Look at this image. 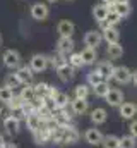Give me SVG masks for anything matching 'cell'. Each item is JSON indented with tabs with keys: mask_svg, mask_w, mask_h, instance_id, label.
<instances>
[{
	"mask_svg": "<svg viewBox=\"0 0 137 148\" xmlns=\"http://www.w3.org/2000/svg\"><path fill=\"white\" fill-rule=\"evenodd\" d=\"M2 60H3V66L7 69H19L21 64H22L21 53L17 50H5L3 55H2Z\"/></svg>",
	"mask_w": 137,
	"mask_h": 148,
	"instance_id": "cell-1",
	"label": "cell"
},
{
	"mask_svg": "<svg viewBox=\"0 0 137 148\" xmlns=\"http://www.w3.org/2000/svg\"><path fill=\"white\" fill-rule=\"evenodd\" d=\"M48 64H50V59L43 53H34L33 57L29 59V67L34 74L45 73L48 69Z\"/></svg>",
	"mask_w": 137,
	"mask_h": 148,
	"instance_id": "cell-2",
	"label": "cell"
},
{
	"mask_svg": "<svg viewBox=\"0 0 137 148\" xmlns=\"http://www.w3.org/2000/svg\"><path fill=\"white\" fill-rule=\"evenodd\" d=\"M111 79L118 84H129V83H132V71L125 66H117L113 69Z\"/></svg>",
	"mask_w": 137,
	"mask_h": 148,
	"instance_id": "cell-3",
	"label": "cell"
},
{
	"mask_svg": "<svg viewBox=\"0 0 137 148\" xmlns=\"http://www.w3.org/2000/svg\"><path fill=\"white\" fill-rule=\"evenodd\" d=\"M29 12H31V17L34 21H46L50 16V9L45 2H34Z\"/></svg>",
	"mask_w": 137,
	"mask_h": 148,
	"instance_id": "cell-4",
	"label": "cell"
},
{
	"mask_svg": "<svg viewBox=\"0 0 137 148\" xmlns=\"http://www.w3.org/2000/svg\"><path fill=\"white\" fill-rule=\"evenodd\" d=\"M103 138H104V134H103L98 127H89V129L84 131V140L91 147H100L103 143Z\"/></svg>",
	"mask_w": 137,
	"mask_h": 148,
	"instance_id": "cell-5",
	"label": "cell"
},
{
	"mask_svg": "<svg viewBox=\"0 0 137 148\" xmlns=\"http://www.w3.org/2000/svg\"><path fill=\"white\" fill-rule=\"evenodd\" d=\"M82 41H84L86 47H89V48H96V50H98V47L101 45V41H103L101 31H96V29L86 31V35H84V38H82Z\"/></svg>",
	"mask_w": 137,
	"mask_h": 148,
	"instance_id": "cell-6",
	"label": "cell"
},
{
	"mask_svg": "<svg viewBox=\"0 0 137 148\" xmlns=\"http://www.w3.org/2000/svg\"><path fill=\"white\" fill-rule=\"evenodd\" d=\"M104 100H106V103L110 105V107H120L123 102H125V97H123V93L120 91V90H117V88H111L110 91H108V95L104 97Z\"/></svg>",
	"mask_w": 137,
	"mask_h": 148,
	"instance_id": "cell-7",
	"label": "cell"
},
{
	"mask_svg": "<svg viewBox=\"0 0 137 148\" xmlns=\"http://www.w3.org/2000/svg\"><path fill=\"white\" fill-rule=\"evenodd\" d=\"M16 77L19 79V83L21 84H31L33 83V77H34V73L31 71V67L29 66H21L19 69H16Z\"/></svg>",
	"mask_w": 137,
	"mask_h": 148,
	"instance_id": "cell-8",
	"label": "cell"
},
{
	"mask_svg": "<svg viewBox=\"0 0 137 148\" xmlns=\"http://www.w3.org/2000/svg\"><path fill=\"white\" fill-rule=\"evenodd\" d=\"M79 140H81V133L77 131V127H74V126H67V127H64L62 143H65V145H75Z\"/></svg>",
	"mask_w": 137,
	"mask_h": 148,
	"instance_id": "cell-9",
	"label": "cell"
},
{
	"mask_svg": "<svg viewBox=\"0 0 137 148\" xmlns=\"http://www.w3.org/2000/svg\"><path fill=\"white\" fill-rule=\"evenodd\" d=\"M70 110L74 115H84L89 110V102L82 98H72L70 100Z\"/></svg>",
	"mask_w": 137,
	"mask_h": 148,
	"instance_id": "cell-10",
	"label": "cell"
},
{
	"mask_svg": "<svg viewBox=\"0 0 137 148\" xmlns=\"http://www.w3.org/2000/svg\"><path fill=\"white\" fill-rule=\"evenodd\" d=\"M57 33L60 36H65V38H72V35L75 33V24L68 19H64L57 24Z\"/></svg>",
	"mask_w": 137,
	"mask_h": 148,
	"instance_id": "cell-11",
	"label": "cell"
},
{
	"mask_svg": "<svg viewBox=\"0 0 137 148\" xmlns=\"http://www.w3.org/2000/svg\"><path fill=\"white\" fill-rule=\"evenodd\" d=\"M34 140L38 145H45L52 140V126H41L38 131H34Z\"/></svg>",
	"mask_w": 137,
	"mask_h": 148,
	"instance_id": "cell-12",
	"label": "cell"
},
{
	"mask_svg": "<svg viewBox=\"0 0 137 148\" xmlns=\"http://www.w3.org/2000/svg\"><path fill=\"white\" fill-rule=\"evenodd\" d=\"M74 47H75V43H74L72 38L60 36L58 41H57V52H60V53H64V55H70V53L74 52Z\"/></svg>",
	"mask_w": 137,
	"mask_h": 148,
	"instance_id": "cell-13",
	"label": "cell"
},
{
	"mask_svg": "<svg viewBox=\"0 0 137 148\" xmlns=\"http://www.w3.org/2000/svg\"><path fill=\"white\" fill-rule=\"evenodd\" d=\"M26 126H28V129L34 133V131H38L41 126H43V119H41V115L38 114V112H31V114H28L26 115Z\"/></svg>",
	"mask_w": 137,
	"mask_h": 148,
	"instance_id": "cell-14",
	"label": "cell"
},
{
	"mask_svg": "<svg viewBox=\"0 0 137 148\" xmlns=\"http://www.w3.org/2000/svg\"><path fill=\"white\" fill-rule=\"evenodd\" d=\"M89 119H91V122L94 126H101V124L106 122V119H108V112H106V109H103V107H96V109L91 110Z\"/></svg>",
	"mask_w": 137,
	"mask_h": 148,
	"instance_id": "cell-15",
	"label": "cell"
},
{
	"mask_svg": "<svg viewBox=\"0 0 137 148\" xmlns=\"http://www.w3.org/2000/svg\"><path fill=\"white\" fill-rule=\"evenodd\" d=\"M118 112H120V117L125 119V121H132L134 115L137 112V107L132 103V102H123L120 107H118Z\"/></svg>",
	"mask_w": 137,
	"mask_h": 148,
	"instance_id": "cell-16",
	"label": "cell"
},
{
	"mask_svg": "<svg viewBox=\"0 0 137 148\" xmlns=\"http://www.w3.org/2000/svg\"><path fill=\"white\" fill-rule=\"evenodd\" d=\"M3 129L9 133V134H17L19 129H21V121L16 119L14 115H9L3 119Z\"/></svg>",
	"mask_w": 137,
	"mask_h": 148,
	"instance_id": "cell-17",
	"label": "cell"
},
{
	"mask_svg": "<svg viewBox=\"0 0 137 148\" xmlns=\"http://www.w3.org/2000/svg\"><path fill=\"white\" fill-rule=\"evenodd\" d=\"M103 40L106 43H120V31L117 29V26H108L101 31Z\"/></svg>",
	"mask_w": 137,
	"mask_h": 148,
	"instance_id": "cell-18",
	"label": "cell"
},
{
	"mask_svg": "<svg viewBox=\"0 0 137 148\" xmlns=\"http://www.w3.org/2000/svg\"><path fill=\"white\" fill-rule=\"evenodd\" d=\"M70 100H72V98H68V95L64 93V91H58V93L52 98V102H53V105H55V110H64V109H67L68 105H70Z\"/></svg>",
	"mask_w": 137,
	"mask_h": 148,
	"instance_id": "cell-19",
	"label": "cell"
},
{
	"mask_svg": "<svg viewBox=\"0 0 137 148\" xmlns=\"http://www.w3.org/2000/svg\"><path fill=\"white\" fill-rule=\"evenodd\" d=\"M108 10H110V3H100V5H94V7H93V17H94V21H96V23H103V21H106Z\"/></svg>",
	"mask_w": 137,
	"mask_h": 148,
	"instance_id": "cell-20",
	"label": "cell"
},
{
	"mask_svg": "<svg viewBox=\"0 0 137 148\" xmlns=\"http://www.w3.org/2000/svg\"><path fill=\"white\" fill-rule=\"evenodd\" d=\"M55 71H57V76L60 77V81H62V83H68V81H72V79H74V76H75V69H74V67H70L68 64L62 66V67H58V69H55Z\"/></svg>",
	"mask_w": 137,
	"mask_h": 148,
	"instance_id": "cell-21",
	"label": "cell"
},
{
	"mask_svg": "<svg viewBox=\"0 0 137 148\" xmlns=\"http://www.w3.org/2000/svg\"><path fill=\"white\" fill-rule=\"evenodd\" d=\"M81 57H82V60H84V66H93V64L96 62V59H98V50L86 47V48H82Z\"/></svg>",
	"mask_w": 137,
	"mask_h": 148,
	"instance_id": "cell-22",
	"label": "cell"
},
{
	"mask_svg": "<svg viewBox=\"0 0 137 148\" xmlns=\"http://www.w3.org/2000/svg\"><path fill=\"white\" fill-rule=\"evenodd\" d=\"M106 55L111 59V60H117L123 55V47L120 43H108L106 47Z\"/></svg>",
	"mask_w": 137,
	"mask_h": 148,
	"instance_id": "cell-23",
	"label": "cell"
},
{
	"mask_svg": "<svg viewBox=\"0 0 137 148\" xmlns=\"http://www.w3.org/2000/svg\"><path fill=\"white\" fill-rule=\"evenodd\" d=\"M96 69L103 74V77L108 81V79H111V74H113V64H111V60H101V62H98V66H96Z\"/></svg>",
	"mask_w": 137,
	"mask_h": 148,
	"instance_id": "cell-24",
	"label": "cell"
},
{
	"mask_svg": "<svg viewBox=\"0 0 137 148\" xmlns=\"http://www.w3.org/2000/svg\"><path fill=\"white\" fill-rule=\"evenodd\" d=\"M111 5V9L122 17V19H125V17H129L130 14H132V7H130V3H110Z\"/></svg>",
	"mask_w": 137,
	"mask_h": 148,
	"instance_id": "cell-25",
	"label": "cell"
},
{
	"mask_svg": "<svg viewBox=\"0 0 137 148\" xmlns=\"http://www.w3.org/2000/svg\"><path fill=\"white\" fill-rule=\"evenodd\" d=\"M89 88H91V86H89L87 83H81V84H77V86L74 88V98L87 100V97H89V93H91Z\"/></svg>",
	"mask_w": 137,
	"mask_h": 148,
	"instance_id": "cell-26",
	"label": "cell"
},
{
	"mask_svg": "<svg viewBox=\"0 0 137 148\" xmlns=\"http://www.w3.org/2000/svg\"><path fill=\"white\" fill-rule=\"evenodd\" d=\"M50 84L48 83H43V81H39V83H36L33 86V90H34V95L38 97V98H46L48 97V93H50Z\"/></svg>",
	"mask_w": 137,
	"mask_h": 148,
	"instance_id": "cell-27",
	"label": "cell"
},
{
	"mask_svg": "<svg viewBox=\"0 0 137 148\" xmlns=\"http://www.w3.org/2000/svg\"><path fill=\"white\" fill-rule=\"evenodd\" d=\"M67 62H68V66L74 67L75 71L81 69V67H84V60H82V57H81V52H72L67 57Z\"/></svg>",
	"mask_w": 137,
	"mask_h": 148,
	"instance_id": "cell-28",
	"label": "cell"
},
{
	"mask_svg": "<svg viewBox=\"0 0 137 148\" xmlns=\"http://www.w3.org/2000/svg\"><path fill=\"white\" fill-rule=\"evenodd\" d=\"M110 90H111V86H110L108 81H101V83H98L96 86H93V93H94L98 98H104Z\"/></svg>",
	"mask_w": 137,
	"mask_h": 148,
	"instance_id": "cell-29",
	"label": "cell"
},
{
	"mask_svg": "<svg viewBox=\"0 0 137 148\" xmlns=\"http://www.w3.org/2000/svg\"><path fill=\"white\" fill-rule=\"evenodd\" d=\"M101 81H106L104 77H103V74L98 71V69H93V71H89L87 73V84L93 88V86H96L98 83H101Z\"/></svg>",
	"mask_w": 137,
	"mask_h": 148,
	"instance_id": "cell-30",
	"label": "cell"
},
{
	"mask_svg": "<svg viewBox=\"0 0 137 148\" xmlns=\"http://www.w3.org/2000/svg\"><path fill=\"white\" fill-rule=\"evenodd\" d=\"M103 148H120V138L115 136V134H106L103 138Z\"/></svg>",
	"mask_w": 137,
	"mask_h": 148,
	"instance_id": "cell-31",
	"label": "cell"
},
{
	"mask_svg": "<svg viewBox=\"0 0 137 148\" xmlns=\"http://www.w3.org/2000/svg\"><path fill=\"white\" fill-rule=\"evenodd\" d=\"M67 57H68V55H64V53L57 52V53H53V55H52V57H48V59H50V62L53 64V67H55V69H58V67H62V66L68 64Z\"/></svg>",
	"mask_w": 137,
	"mask_h": 148,
	"instance_id": "cell-32",
	"label": "cell"
},
{
	"mask_svg": "<svg viewBox=\"0 0 137 148\" xmlns=\"http://www.w3.org/2000/svg\"><path fill=\"white\" fill-rule=\"evenodd\" d=\"M19 98L22 100V102H31L36 98V95H34V90L31 84H26L24 88H21V93H19Z\"/></svg>",
	"mask_w": 137,
	"mask_h": 148,
	"instance_id": "cell-33",
	"label": "cell"
},
{
	"mask_svg": "<svg viewBox=\"0 0 137 148\" xmlns=\"http://www.w3.org/2000/svg\"><path fill=\"white\" fill-rule=\"evenodd\" d=\"M14 97H16V95H14V90H12V88H7V86H2V88H0V102H2V103H7V105H9Z\"/></svg>",
	"mask_w": 137,
	"mask_h": 148,
	"instance_id": "cell-34",
	"label": "cell"
},
{
	"mask_svg": "<svg viewBox=\"0 0 137 148\" xmlns=\"http://www.w3.org/2000/svg\"><path fill=\"white\" fill-rule=\"evenodd\" d=\"M120 148H137V138L132 134H123L120 138Z\"/></svg>",
	"mask_w": 137,
	"mask_h": 148,
	"instance_id": "cell-35",
	"label": "cell"
},
{
	"mask_svg": "<svg viewBox=\"0 0 137 148\" xmlns=\"http://www.w3.org/2000/svg\"><path fill=\"white\" fill-rule=\"evenodd\" d=\"M3 86H7V88H19L21 83H19V79L16 77V74H7V76L3 77Z\"/></svg>",
	"mask_w": 137,
	"mask_h": 148,
	"instance_id": "cell-36",
	"label": "cell"
},
{
	"mask_svg": "<svg viewBox=\"0 0 137 148\" xmlns=\"http://www.w3.org/2000/svg\"><path fill=\"white\" fill-rule=\"evenodd\" d=\"M120 21H122V17H120V16H118V14H117V12L111 9V7H110V10H108V16H106V23H108L110 26H117Z\"/></svg>",
	"mask_w": 137,
	"mask_h": 148,
	"instance_id": "cell-37",
	"label": "cell"
},
{
	"mask_svg": "<svg viewBox=\"0 0 137 148\" xmlns=\"http://www.w3.org/2000/svg\"><path fill=\"white\" fill-rule=\"evenodd\" d=\"M129 134L137 138V119H132V122L129 124Z\"/></svg>",
	"mask_w": 137,
	"mask_h": 148,
	"instance_id": "cell-38",
	"label": "cell"
},
{
	"mask_svg": "<svg viewBox=\"0 0 137 148\" xmlns=\"http://www.w3.org/2000/svg\"><path fill=\"white\" fill-rule=\"evenodd\" d=\"M2 148H17V145H16V143H10V141H5V145Z\"/></svg>",
	"mask_w": 137,
	"mask_h": 148,
	"instance_id": "cell-39",
	"label": "cell"
},
{
	"mask_svg": "<svg viewBox=\"0 0 137 148\" xmlns=\"http://www.w3.org/2000/svg\"><path fill=\"white\" fill-rule=\"evenodd\" d=\"M132 83L137 86V69L136 71H132Z\"/></svg>",
	"mask_w": 137,
	"mask_h": 148,
	"instance_id": "cell-40",
	"label": "cell"
},
{
	"mask_svg": "<svg viewBox=\"0 0 137 148\" xmlns=\"http://www.w3.org/2000/svg\"><path fill=\"white\" fill-rule=\"evenodd\" d=\"M113 3H130V0H113Z\"/></svg>",
	"mask_w": 137,
	"mask_h": 148,
	"instance_id": "cell-41",
	"label": "cell"
},
{
	"mask_svg": "<svg viewBox=\"0 0 137 148\" xmlns=\"http://www.w3.org/2000/svg\"><path fill=\"white\" fill-rule=\"evenodd\" d=\"M3 145H5V138H3V136L0 134V148L3 147Z\"/></svg>",
	"mask_w": 137,
	"mask_h": 148,
	"instance_id": "cell-42",
	"label": "cell"
},
{
	"mask_svg": "<svg viewBox=\"0 0 137 148\" xmlns=\"http://www.w3.org/2000/svg\"><path fill=\"white\" fill-rule=\"evenodd\" d=\"M103 3H111V2H113V0H101Z\"/></svg>",
	"mask_w": 137,
	"mask_h": 148,
	"instance_id": "cell-43",
	"label": "cell"
},
{
	"mask_svg": "<svg viewBox=\"0 0 137 148\" xmlns=\"http://www.w3.org/2000/svg\"><path fill=\"white\" fill-rule=\"evenodd\" d=\"M46 2H50V3H55V2H58V0H46Z\"/></svg>",
	"mask_w": 137,
	"mask_h": 148,
	"instance_id": "cell-44",
	"label": "cell"
},
{
	"mask_svg": "<svg viewBox=\"0 0 137 148\" xmlns=\"http://www.w3.org/2000/svg\"><path fill=\"white\" fill-rule=\"evenodd\" d=\"M0 45H2V35H0Z\"/></svg>",
	"mask_w": 137,
	"mask_h": 148,
	"instance_id": "cell-45",
	"label": "cell"
},
{
	"mask_svg": "<svg viewBox=\"0 0 137 148\" xmlns=\"http://www.w3.org/2000/svg\"><path fill=\"white\" fill-rule=\"evenodd\" d=\"M65 2H74V0H65Z\"/></svg>",
	"mask_w": 137,
	"mask_h": 148,
	"instance_id": "cell-46",
	"label": "cell"
},
{
	"mask_svg": "<svg viewBox=\"0 0 137 148\" xmlns=\"http://www.w3.org/2000/svg\"><path fill=\"white\" fill-rule=\"evenodd\" d=\"M0 112H2V109H0Z\"/></svg>",
	"mask_w": 137,
	"mask_h": 148,
	"instance_id": "cell-47",
	"label": "cell"
}]
</instances>
